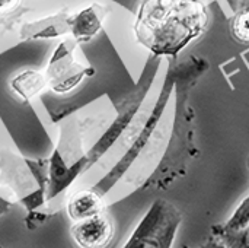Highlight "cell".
Segmentation results:
<instances>
[{
    "instance_id": "obj_1",
    "label": "cell",
    "mask_w": 249,
    "mask_h": 248,
    "mask_svg": "<svg viewBox=\"0 0 249 248\" xmlns=\"http://www.w3.org/2000/svg\"><path fill=\"white\" fill-rule=\"evenodd\" d=\"M207 22L201 0H142L133 28L137 42L150 53L177 57L204 32Z\"/></svg>"
},
{
    "instance_id": "obj_2",
    "label": "cell",
    "mask_w": 249,
    "mask_h": 248,
    "mask_svg": "<svg viewBox=\"0 0 249 248\" xmlns=\"http://www.w3.org/2000/svg\"><path fill=\"white\" fill-rule=\"evenodd\" d=\"M181 221L182 215L172 203L158 199L123 248H171Z\"/></svg>"
},
{
    "instance_id": "obj_3",
    "label": "cell",
    "mask_w": 249,
    "mask_h": 248,
    "mask_svg": "<svg viewBox=\"0 0 249 248\" xmlns=\"http://www.w3.org/2000/svg\"><path fill=\"white\" fill-rule=\"evenodd\" d=\"M92 73V69H85L74 61L73 48L69 45V41H64L57 47L53 58L50 60L45 77L48 86H51L55 92L63 94L73 89L85 77V75Z\"/></svg>"
},
{
    "instance_id": "obj_4",
    "label": "cell",
    "mask_w": 249,
    "mask_h": 248,
    "mask_svg": "<svg viewBox=\"0 0 249 248\" xmlns=\"http://www.w3.org/2000/svg\"><path fill=\"white\" fill-rule=\"evenodd\" d=\"M71 237L80 248H107L114 238V224L107 215L99 213L76 222Z\"/></svg>"
},
{
    "instance_id": "obj_5",
    "label": "cell",
    "mask_w": 249,
    "mask_h": 248,
    "mask_svg": "<svg viewBox=\"0 0 249 248\" xmlns=\"http://www.w3.org/2000/svg\"><path fill=\"white\" fill-rule=\"evenodd\" d=\"M107 9L101 4H90L82 12L73 15L71 34L76 41H89L102 28Z\"/></svg>"
},
{
    "instance_id": "obj_6",
    "label": "cell",
    "mask_w": 249,
    "mask_h": 248,
    "mask_svg": "<svg viewBox=\"0 0 249 248\" xmlns=\"http://www.w3.org/2000/svg\"><path fill=\"white\" fill-rule=\"evenodd\" d=\"M67 210H69V216L74 222H79V221L92 218L95 215H99V213H102L101 196L93 189L79 191L70 199Z\"/></svg>"
},
{
    "instance_id": "obj_7",
    "label": "cell",
    "mask_w": 249,
    "mask_h": 248,
    "mask_svg": "<svg viewBox=\"0 0 249 248\" xmlns=\"http://www.w3.org/2000/svg\"><path fill=\"white\" fill-rule=\"evenodd\" d=\"M45 86H48L45 73L35 72V70H26L13 77L12 88L13 91L22 96L23 99H31L35 95H38Z\"/></svg>"
},
{
    "instance_id": "obj_8",
    "label": "cell",
    "mask_w": 249,
    "mask_h": 248,
    "mask_svg": "<svg viewBox=\"0 0 249 248\" xmlns=\"http://www.w3.org/2000/svg\"><path fill=\"white\" fill-rule=\"evenodd\" d=\"M212 234L219 243L228 248H249V225L241 231L233 232L222 231L220 228H217V225H214L212 228Z\"/></svg>"
},
{
    "instance_id": "obj_9",
    "label": "cell",
    "mask_w": 249,
    "mask_h": 248,
    "mask_svg": "<svg viewBox=\"0 0 249 248\" xmlns=\"http://www.w3.org/2000/svg\"><path fill=\"white\" fill-rule=\"evenodd\" d=\"M249 225V196L238 206V209L235 210V213L229 218V221L223 225H217V228H220L222 231H241L244 228H247Z\"/></svg>"
},
{
    "instance_id": "obj_10",
    "label": "cell",
    "mask_w": 249,
    "mask_h": 248,
    "mask_svg": "<svg viewBox=\"0 0 249 248\" xmlns=\"http://www.w3.org/2000/svg\"><path fill=\"white\" fill-rule=\"evenodd\" d=\"M231 31L236 41L242 44H249V7L239 10L233 16Z\"/></svg>"
},
{
    "instance_id": "obj_11",
    "label": "cell",
    "mask_w": 249,
    "mask_h": 248,
    "mask_svg": "<svg viewBox=\"0 0 249 248\" xmlns=\"http://www.w3.org/2000/svg\"><path fill=\"white\" fill-rule=\"evenodd\" d=\"M20 0H0V15L9 13L19 6Z\"/></svg>"
},
{
    "instance_id": "obj_12",
    "label": "cell",
    "mask_w": 249,
    "mask_h": 248,
    "mask_svg": "<svg viewBox=\"0 0 249 248\" xmlns=\"http://www.w3.org/2000/svg\"><path fill=\"white\" fill-rule=\"evenodd\" d=\"M185 248H190V247H185ZM198 248H228L226 246H223L222 243H219L216 238H212V240H209L206 244H203L201 247Z\"/></svg>"
},
{
    "instance_id": "obj_13",
    "label": "cell",
    "mask_w": 249,
    "mask_h": 248,
    "mask_svg": "<svg viewBox=\"0 0 249 248\" xmlns=\"http://www.w3.org/2000/svg\"><path fill=\"white\" fill-rule=\"evenodd\" d=\"M9 209H10V203H9L7 200H4V199L0 197V218H1L4 213H7Z\"/></svg>"
}]
</instances>
